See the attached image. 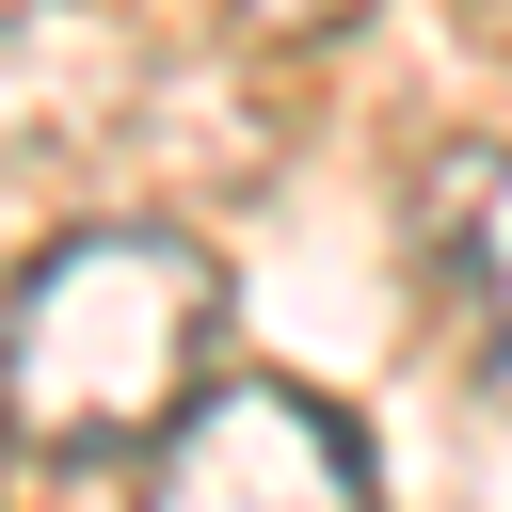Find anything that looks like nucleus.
<instances>
[{
	"label": "nucleus",
	"mask_w": 512,
	"mask_h": 512,
	"mask_svg": "<svg viewBox=\"0 0 512 512\" xmlns=\"http://www.w3.org/2000/svg\"><path fill=\"white\" fill-rule=\"evenodd\" d=\"M0 16H32V0H0Z\"/></svg>",
	"instance_id": "5"
},
{
	"label": "nucleus",
	"mask_w": 512,
	"mask_h": 512,
	"mask_svg": "<svg viewBox=\"0 0 512 512\" xmlns=\"http://www.w3.org/2000/svg\"><path fill=\"white\" fill-rule=\"evenodd\" d=\"M416 288H432L464 384L512 416V144H432V176H416Z\"/></svg>",
	"instance_id": "3"
},
{
	"label": "nucleus",
	"mask_w": 512,
	"mask_h": 512,
	"mask_svg": "<svg viewBox=\"0 0 512 512\" xmlns=\"http://www.w3.org/2000/svg\"><path fill=\"white\" fill-rule=\"evenodd\" d=\"M224 368V272L176 224H64L0 288V432L48 464L160 448V416Z\"/></svg>",
	"instance_id": "1"
},
{
	"label": "nucleus",
	"mask_w": 512,
	"mask_h": 512,
	"mask_svg": "<svg viewBox=\"0 0 512 512\" xmlns=\"http://www.w3.org/2000/svg\"><path fill=\"white\" fill-rule=\"evenodd\" d=\"M0 448H16V432H0Z\"/></svg>",
	"instance_id": "6"
},
{
	"label": "nucleus",
	"mask_w": 512,
	"mask_h": 512,
	"mask_svg": "<svg viewBox=\"0 0 512 512\" xmlns=\"http://www.w3.org/2000/svg\"><path fill=\"white\" fill-rule=\"evenodd\" d=\"M384 480V448L320 400V384H288V368H208L176 416H160V448H144V496L160 512H352Z\"/></svg>",
	"instance_id": "2"
},
{
	"label": "nucleus",
	"mask_w": 512,
	"mask_h": 512,
	"mask_svg": "<svg viewBox=\"0 0 512 512\" xmlns=\"http://www.w3.org/2000/svg\"><path fill=\"white\" fill-rule=\"evenodd\" d=\"M224 16H240L256 48H320V32H352L368 0H224Z\"/></svg>",
	"instance_id": "4"
}]
</instances>
